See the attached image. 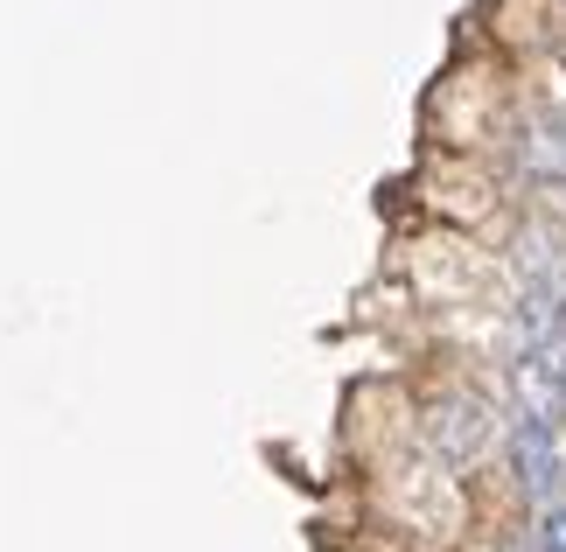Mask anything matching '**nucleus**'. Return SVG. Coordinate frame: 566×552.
I'll use <instances>...</instances> for the list:
<instances>
[{"label": "nucleus", "mask_w": 566, "mask_h": 552, "mask_svg": "<svg viewBox=\"0 0 566 552\" xmlns=\"http://www.w3.org/2000/svg\"><path fill=\"white\" fill-rule=\"evenodd\" d=\"M511 392H517V413H525V427L559 434V419H566V371H553V364L532 350V357L511 364Z\"/></svg>", "instance_id": "f257e3e1"}, {"label": "nucleus", "mask_w": 566, "mask_h": 552, "mask_svg": "<svg viewBox=\"0 0 566 552\" xmlns=\"http://www.w3.org/2000/svg\"><path fill=\"white\" fill-rule=\"evenodd\" d=\"M517 476H525V490H532L538 511L566 497V461L553 455V434L546 427H525V434H517Z\"/></svg>", "instance_id": "f03ea898"}, {"label": "nucleus", "mask_w": 566, "mask_h": 552, "mask_svg": "<svg viewBox=\"0 0 566 552\" xmlns=\"http://www.w3.org/2000/svg\"><path fill=\"white\" fill-rule=\"evenodd\" d=\"M483 434H490V413L475 406V399H454V406H441V413H433V448H441V455H454V461L483 448Z\"/></svg>", "instance_id": "7ed1b4c3"}, {"label": "nucleus", "mask_w": 566, "mask_h": 552, "mask_svg": "<svg viewBox=\"0 0 566 552\" xmlns=\"http://www.w3.org/2000/svg\"><path fill=\"white\" fill-rule=\"evenodd\" d=\"M559 329V294H546V287H538V294L525 301V336L538 343V336H553Z\"/></svg>", "instance_id": "20e7f679"}, {"label": "nucleus", "mask_w": 566, "mask_h": 552, "mask_svg": "<svg viewBox=\"0 0 566 552\" xmlns=\"http://www.w3.org/2000/svg\"><path fill=\"white\" fill-rule=\"evenodd\" d=\"M538 545H546V552H566V511H559V503H546V511H538Z\"/></svg>", "instance_id": "39448f33"}, {"label": "nucleus", "mask_w": 566, "mask_h": 552, "mask_svg": "<svg viewBox=\"0 0 566 552\" xmlns=\"http://www.w3.org/2000/svg\"><path fill=\"white\" fill-rule=\"evenodd\" d=\"M559 336H566V301H559Z\"/></svg>", "instance_id": "423d86ee"}]
</instances>
